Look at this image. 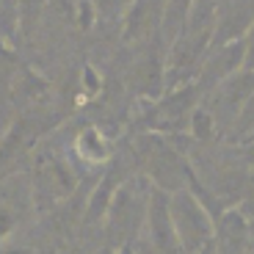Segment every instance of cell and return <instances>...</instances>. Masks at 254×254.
<instances>
[{
  "instance_id": "4",
  "label": "cell",
  "mask_w": 254,
  "mask_h": 254,
  "mask_svg": "<svg viewBox=\"0 0 254 254\" xmlns=\"http://www.w3.org/2000/svg\"><path fill=\"white\" fill-rule=\"evenodd\" d=\"M77 155H80L83 160L89 166H100L105 163V160L111 158V152H114V146H111V138L105 133H102L97 125L86 127L80 135H77V144H75Z\"/></svg>"
},
{
  "instance_id": "7",
  "label": "cell",
  "mask_w": 254,
  "mask_h": 254,
  "mask_svg": "<svg viewBox=\"0 0 254 254\" xmlns=\"http://www.w3.org/2000/svg\"><path fill=\"white\" fill-rule=\"evenodd\" d=\"M97 254H116V252H114V246H105V249H100Z\"/></svg>"
},
{
  "instance_id": "5",
  "label": "cell",
  "mask_w": 254,
  "mask_h": 254,
  "mask_svg": "<svg viewBox=\"0 0 254 254\" xmlns=\"http://www.w3.org/2000/svg\"><path fill=\"white\" fill-rule=\"evenodd\" d=\"M190 135L196 141H210L216 135V119H213L210 108H204V105L193 108V114H190Z\"/></svg>"
},
{
  "instance_id": "3",
  "label": "cell",
  "mask_w": 254,
  "mask_h": 254,
  "mask_svg": "<svg viewBox=\"0 0 254 254\" xmlns=\"http://www.w3.org/2000/svg\"><path fill=\"white\" fill-rule=\"evenodd\" d=\"M125 177H127L125 166H122V160L116 158L114 163H111L108 174L97 183L94 190H91L89 202H86V216H83V221H86V224H97V221L105 218V213H108L111 202H114L116 190H119V185H122V180H125Z\"/></svg>"
},
{
  "instance_id": "2",
  "label": "cell",
  "mask_w": 254,
  "mask_h": 254,
  "mask_svg": "<svg viewBox=\"0 0 254 254\" xmlns=\"http://www.w3.org/2000/svg\"><path fill=\"white\" fill-rule=\"evenodd\" d=\"M146 218H149V238L158 254H177V235H174L172 224V210H169V196L163 190H152L149 207H146Z\"/></svg>"
},
{
  "instance_id": "1",
  "label": "cell",
  "mask_w": 254,
  "mask_h": 254,
  "mask_svg": "<svg viewBox=\"0 0 254 254\" xmlns=\"http://www.w3.org/2000/svg\"><path fill=\"white\" fill-rule=\"evenodd\" d=\"M169 210H172V224H174L177 243L190 254L202 252V249L210 243V216H207V210L190 196L188 190H180L177 196L169 202Z\"/></svg>"
},
{
  "instance_id": "6",
  "label": "cell",
  "mask_w": 254,
  "mask_h": 254,
  "mask_svg": "<svg viewBox=\"0 0 254 254\" xmlns=\"http://www.w3.org/2000/svg\"><path fill=\"white\" fill-rule=\"evenodd\" d=\"M0 254H33L31 249H0Z\"/></svg>"
}]
</instances>
